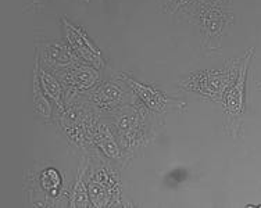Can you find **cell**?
<instances>
[{
    "mask_svg": "<svg viewBox=\"0 0 261 208\" xmlns=\"http://www.w3.org/2000/svg\"><path fill=\"white\" fill-rule=\"evenodd\" d=\"M25 190L35 207H59L70 203V194H65L63 189V176L55 167H46L32 178H27Z\"/></svg>",
    "mask_w": 261,
    "mask_h": 208,
    "instance_id": "cell-5",
    "label": "cell"
},
{
    "mask_svg": "<svg viewBox=\"0 0 261 208\" xmlns=\"http://www.w3.org/2000/svg\"><path fill=\"white\" fill-rule=\"evenodd\" d=\"M116 76L125 82L126 85L134 91L136 97L145 104L149 110H150L154 115H161L166 114L170 110H178V111H184L186 108V104L181 100H176L174 97H170L166 95L164 92L160 89L151 86V85H146L142 82L136 81L132 76H129L125 72H114Z\"/></svg>",
    "mask_w": 261,
    "mask_h": 208,
    "instance_id": "cell-9",
    "label": "cell"
},
{
    "mask_svg": "<svg viewBox=\"0 0 261 208\" xmlns=\"http://www.w3.org/2000/svg\"><path fill=\"white\" fill-rule=\"evenodd\" d=\"M100 71L101 70L86 63H80L70 68L53 71L64 86L65 104L72 102L76 97L86 96L93 87L97 86L101 82Z\"/></svg>",
    "mask_w": 261,
    "mask_h": 208,
    "instance_id": "cell-8",
    "label": "cell"
},
{
    "mask_svg": "<svg viewBox=\"0 0 261 208\" xmlns=\"http://www.w3.org/2000/svg\"><path fill=\"white\" fill-rule=\"evenodd\" d=\"M186 17L199 29L206 53L221 50L226 31L235 20L229 0H196L186 7Z\"/></svg>",
    "mask_w": 261,
    "mask_h": 208,
    "instance_id": "cell-1",
    "label": "cell"
},
{
    "mask_svg": "<svg viewBox=\"0 0 261 208\" xmlns=\"http://www.w3.org/2000/svg\"><path fill=\"white\" fill-rule=\"evenodd\" d=\"M32 104L35 112L45 121L50 122L53 118V104L42 87L39 79V53H35V64L32 70Z\"/></svg>",
    "mask_w": 261,
    "mask_h": 208,
    "instance_id": "cell-13",
    "label": "cell"
},
{
    "mask_svg": "<svg viewBox=\"0 0 261 208\" xmlns=\"http://www.w3.org/2000/svg\"><path fill=\"white\" fill-rule=\"evenodd\" d=\"M86 169H88L86 158H81L76 181L70 192L68 207H92L91 197L88 192V183H86Z\"/></svg>",
    "mask_w": 261,
    "mask_h": 208,
    "instance_id": "cell-15",
    "label": "cell"
},
{
    "mask_svg": "<svg viewBox=\"0 0 261 208\" xmlns=\"http://www.w3.org/2000/svg\"><path fill=\"white\" fill-rule=\"evenodd\" d=\"M86 99L100 117L110 118L114 112L138 97L125 82L114 74V78H111L110 81H101L93 87L86 95Z\"/></svg>",
    "mask_w": 261,
    "mask_h": 208,
    "instance_id": "cell-6",
    "label": "cell"
},
{
    "mask_svg": "<svg viewBox=\"0 0 261 208\" xmlns=\"http://www.w3.org/2000/svg\"><path fill=\"white\" fill-rule=\"evenodd\" d=\"M61 24L64 26L65 32V41L68 42L71 49L75 51L76 56L81 60L91 64V66L103 70L106 68V60L99 47L89 39V36L86 35L85 31L81 29L80 26H75L71 24L67 18H61Z\"/></svg>",
    "mask_w": 261,
    "mask_h": 208,
    "instance_id": "cell-10",
    "label": "cell"
},
{
    "mask_svg": "<svg viewBox=\"0 0 261 208\" xmlns=\"http://www.w3.org/2000/svg\"><path fill=\"white\" fill-rule=\"evenodd\" d=\"M59 114V125L71 144L85 152L93 150V135L100 115L97 114L86 96H80L65 104L64 111Z\"/></svg>",
    "mask_w": 261,
    "mask_h": 208,
    "instance_id": "cell-3",
    "label": "cell"
},
{
    "mask_svg": "<svg viewBox=\"0 0 261 208\" xmlns=\"http://www.w3.org/2000/svg\"><path fill=\"white\" fill-rule=\"evenodd\" d=\"M153 117L154 114L139 99L128 103L110 117L121 146L129 158L154 139Z\"/></svg>",
    "mask_w": 261,
    "mask_h": 208,
    "instance_id": "cell-2",
    "label": "cell"
},
{
    "mask_svg": "<svg viewBox=\"0 0 261 208\" xmlns=\"http://www.w3.org/2000/svg\"><path fill=\"white\" fill-rule=\"evenodd\" d=\"M254 49H249L247 53L243 56L239 64V71L236 76L233 85L229 87L224 100V111H225L226 124L225 128L229 135L236 136L241 128V118L245 112V97H246V79L247 70L253 57Z\"/></svg>",
    "mask_w": 261,
    "mask_h": 208,
    "instance_id": "cell-7",
    "label": "cell"
},
{
    "mask_svg": "<svg viewBox=\"0 0 261 208\" xmlns=\"http://www.w3.org/2000/svg\"><path fill=\"white\" fill-rule=\"evenodd\" d=\"M239 71L238 60L228 61L222 70H203L196 71L182 79L178 86L182 91L195 93L201 99L224 104L229 87L233 85Z\"/></svg>",
    "mask_w": 261,
    "mask_h": 208,
    "instance_id": "cell-4",
    "label": "cell"
},
{
    "mask_svg": "<svg viewBox=\"0 0 261 208\" xmlns=\"http://www.w3.org/2000/svg\"><path fill=\"white\" fill-rule=\"evenodd\" d=\"M36 51L39 53L40 64L51 71L56 70H64L70 67L84 63L68 42L65 41H45L42 45L36 46Z\"/></svg>",
    "mask_w": 261,
    "mask_h": 208,
    "instance_id": "cell-12",
    "label": "cell"
},
{
    "mask_svg": "<svg viewBox=\"0 0 261 208\" xmlns=\"http://www.w3.org/2000/svg\"><path fill=\"white\" fill-rule=\"evenodd\" d=\"M188 179V171L186 169H182V168H178V169H174L168 173L167 176V181L170 183L171 186H178L179 183L184 182Z\"/></svg>",
    "mask_w": 261,
    "mask_h": 208,
    "instance_id": "cell-17",
    "label": "cell"
},
{
    "mask_svg": "<svg viewBox=\"0 0 261 208\" xmlns=\"http://www.w3.org/2000/svg\"><path fill=\"white\" fill-rule=\"evenodd\" d=\"M93 147L97 148L105 157L111 160L118 167H126L129 163L130 158L121 146L110 118H100L93 135Z\"/></svg>",
    "mask_w": 261,
    "mask_h": 208,
    "instance_id": "cell-11",
    "label": "cell"
},
{
    "mask_svg": "<svg viewBox=\"0 0 261 208\" xmlns=\"http://www.w3.org/2000/svg\"><path fill=\"white\" fill-rule=\"evenodd\" d=\"M195 2L196 0H166L163 10L167 14H174L175 11L181 10V9H186L188 6H191Z\"/></svg>",
    "mask_w": 261,
    "mask_h": 208,
    "instance_id": "cell-16",
    "label": "cell"
},
{
    "mask_svg": "<svg viewBox=\"0 0 261 208\" xmlns=\"http://www.w3.org/2000/svg\"><path fill=\"white\" fill-rule=\"evenodd\" d=\"M39 79L40 83H42V87L43 91L47 95V97L50 99L51 102L55 103L56 108H57V112L64 111L65 108V92L63 83L60 82V79L53 74V71H50L49 68H46L40 64V57H39Z\"/></svg>",
    "mask_w": 261,
    "mask_h": 208,
    "instance_id": "cell-14",
    "label": "cell"
}]
</instances>
